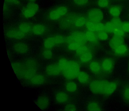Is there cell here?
<instances>
[{
	"mask_svg": "<svg viewBox=\"0 0 129 111\" xmlns=\"http://www.w3.org/2000/svg\"><path fill=\"white\" fill-rule=\"evenodd\" d=\"M49 103L48 99L45 96L39 97L36 102V104L41 109H44L48 106Z\"/></svg>",
	"mask_w": 129,
	"mask_h": 111,
	"instance_id": "19",
	"label": "cell"
},
{
	"mask_svg": "<svg viewBox=\"0 0 129 111\" xmlns=\"http://www.w3.org/2000/svg\"><path fill=\"white\" fill-rule=\"evenodd\" d=\"M102 70L106 72H110L112 70L114 65L113 60L109 58L104 59L101 65Z\"/></svg>",
	"mask_w": 129,
	"mask_h": 111,
	"instance_id": "12",
	"label": "cell"
},
{
	"mask_svg": "<svg viewBox=\"0 0 129 111\" xmlns=\"http://www.w3.org/2000/svg\"><path fill=\"white\" fill-rule=\"evenodd\" d=\"M120 10L117 6H113L111 7L109 10L110 14L114 17H118L120 14Z\"/></svg>",
	"mask_w": 129,
	"mask_h": 111,
	"instance_id": "25",
	"label": "cell"
},
{
	"mask_svg": "<svg viewBox=\"0 0 129 111\" xmlns=\"http://www.w3.org/2000/svg\"><path fill=\"white\" fill-rule=\"evenodd\" d=\"M6 36L14 40H21L25 38L26 35L21 32L17 28H12L8 29L6 32Z\"/></svg>",
	"mask_w": 129,
	"mask_h": 111,
	"instance_id": "8",
	"label": "cell"
},
{
	"mask_svg": "<svg viewBox=\"0 0 129 111\" xmlns=\"http://www.w3.org/2000/svg\"><path fill=\"white\" fill-rule=\"evenodd\" d=\"M51 49H45L42 54V57L45 59H50L53 56V53Z\"/></svg>",
	"mask_w": 129,
	"mask_h": 111,
	"instance_id": "30",
	"label": "cell"
},
{
	"mask_svg": "<svg viewBox=\"0 0 129 111\" xmlns=\"http://www.w3.org/2000/svg\"></svg>",
	"mask_w": 129,
	"mask_h": 111,
	"instance_id": "40",
	"label": "cell"
},
{
	"mask_svg": "<svg viewBox=\"0 0 129 111\" xmlns=\"http://www.w3.org/2000/svg\"><path fill=\"white\" fill-rule=\"evenodd\" d=\"M65 86L67 91L70 92H74L77 89V86L76 84L72 81H70L67 83Z\"/></svg>",
	"mask_w": 129,
	"mask_h": 111,
	"instance_id": "23",
	"label": "cell"
},
{
	"mask_svg": "<svg viewBox=\"0 0 129 111\" xmlns=\"http://www.w3.org/2000/svg\"><path fill=\"white\" fill-rule=\"evenodd\" d=\"M13 50L16 53L20 54H24L28 51L29 47L25 43L19 42L15 43L13 46Z\"/></svg>",
	"mask_w": 129,
	"mask_h": 111,
	"instance_id": "11",
	"label": "cell"
},
{
	"mask_svg": "<svg viewBox=\"0 0 129 111\" xmlns=\"http://www.w3.org/2000/svg\"><path fill=\"white\" fill-rule=\"evenodd\" d=\"M77 78L79 82L83 84H87L89 81V75L87 73L83 71H80Z\"/></svg>",
	"mask_w": 129,
	"mask_h": 111,
	"instance_id": "21",
	"label": "cell"
},
{
	"mask_svg": "<svg viewBox=\"0 0 129 111\" xmlns=\"http://www.w3.org/2000/svg\"><path fill=\"white\" fill-rule=\"evenodd\" d=\"M98 4L100 7L105 8L108 6L109 1L108 0H98Z\"/></svg>",
	"mask_w": 129,
	"mask_h": 111,
	"instance_id": "33",
	"label": "cell"
},
{
	"mask_svg": "<svg viewBox=\"0 0 129 111\" xmlns=\"http://www.w3.org/2000/svg\"><path fill=\"white\" fill-rule=\"evenodd\" d=\"M47 74L52 76H56L61 74L60 69L57 63H53L49 65L46 68Z\"/></svg>",
	"mask_w": 129,
	"mask_h": 111,
	"instance_id": "10",
	"label": "cell"
},
{
	"mask_svg": "<svg viewBox=\"0 0 129 111\" xmlns=\"http://www.w3.org/2000/svg\"><path fill=\"white\" fill-rule=\"evenodd\" d=\"M28 0L30 1L31 2H34L35 1H36V0Z\"/></svg>",
	"mask_w": 129,
	"mask_h": 111,
	"instance_id": "39",
	"label": "cell"
},
{
	"mask_svg": "<svg viewBox=\"0 0 129 111\" xmlns=\"http://www.w3.org/2000/svg\"><path fill=\"white\" fill-rule=\"evenodd\" d=\"M86 19L84 17H79L76 20L74 24L77 27H81L86 24Z\"/></svg>",
	"mask_w": 129,
	"mask_h": 111,
	"instance_id": "27",
	"label": "cell"
},
{
	"mask_svg": "<svg viewBox=\"0 0 129 111\" xmlns=\"http://www.w3.org/2000/svg\"><path fill=\"white\" fill-rule=\"evenodd\" d=\"M87 41L85 33L80 31H74L66 38L65 42L67 44L76 43L84 45Z\"/></svg>",
	"mask_w": 129,
	"mask_h": 111,
	"instance_id": "4",
	"label": "cell"
},
{
	"mask_svg": "<svg viewBox=\"0 0 129 111\" xmlns=\"http://www.w3.org/2000/svg\"><path fill=\"white\" fill-rule=\"evenodd\" d=\"M96 34L98 40L101 41H106L108 37V33L105 31L97 32Z\"/></svg>",
	"mask_w": 129,
	"mask_h": 111,
	"instance_id": "29",
	"label": "cell"
},
{
	"mask_svg": "<svg viewBox=\"0 0 129 111\" xmlns=\"http://www.w3.org/2000/svg\"><path fill=\"white\" fill-rule=\"evenodd\" d=\"M88 30L97 32L105 31V25L101 22H95L88 21L86 23Z\"/></svg>",
	"mask_w": 129,
	"mask_h": 111,
	"instance_id": "9",
	"label": "cell"
},
{
	"mask_svg": "<svg viewBox=\"0 0 129 111\" xmlns=\"http://www.w3.org/2000/svg\"><path fill=\"white\" fill-rule=\"evenodd\" d=\"M67 11V9L65 7H59L50 11L48 14V17L51 20H56L65 15Z\"/></svg>",
	"mask_w": 129,
	"mask_h": 111,
	"instance_id": "6",
	"label": "cell"
},
{
	"mask_svg": "<svg viewBox=\"0 0 129 111\" xmlns=\"http://www.w3.org/2000/svg\"><path fill=\"white\" fill-rule=\"evenodd\" d=\"M123 96L125 101L129 102V86L126 87L124 90Z\"/></svg>",
	"mask_w": 129,
	"mask_h": 111,
	"instance_id": "32",
	"label": "cell"
},
{
	"mask_svg": "<svg viewBox=\"0 0 129 111\" xmlns=\"http://www.w3.org/2000/svg\"><path fill=\"white\" fill-rule=\"evenodd\" d=\"M46 29V28L44 25L38 24L32 26L31 32L36 35H41L45 33Z\"/></svg>",
	"mask_w": 129,
	"mask_h": 111,
	"instance_id": "14",
	"label": "cell"
},
{
	"mask_svg": "<svg viewBox=\"0 0 129 111\" xmlns=\"http://www.w3.org/2000/svg\"><path fill=\"white\" fill-rule=\"evenodd\" d=\"M66 41V38L61 35H57L46 39L44 42L45 49H51L59 45Z\"/></svg>",
	"mask_w": 129,
	"mask_h": 111,
	"instance_id": "3",
	"label": "cell"
},
{
	"mask_svg": "<svg viewBox=\"0 0 129 111\" xmlns=\"http://www.w3.org/2000/svg\"><path fill=\"white\" fill-rule=\"evenodd\" d=\"M121 27L124 32H129V22H125L122 23Z\"/></svg>",
	"mask_w": 129,
	"mask_h": 111,
	"instance_id": "35",
	"label": "cell"
},
{
	"mask_svg": "<svg viewBox=\"0 0 129 111\" xmlns=\"http://www.w3.org/2000/svg\"><path fill=\"white\" fill-rule=\"evenodd\" d=\"M103 14L100 9L93 8L88 12L87 17L89 21L94 22H100L103 18Z\"/></svg>",
	"mask_w": 129,
	"mask_h": 111,
	"instance_id": "7",
	"label": "cell"
},
{
	"mask_svg": "<svg viewBox=\"0 0 129 111\" xmlns=\"http://www.w3.org/2000/svg\"><path fill=\"white\" fill-rule=\"evenodd\" d=\"M113 33L115 35L122 36L124 35V32L122 29L121 27H116Z\"/></svg>",
	"mask_w": 129,
	"mask_h": 111,
	"instance_id": "34",
	"label": "cell"
},
{
	"mask_svg": "<svg viewBox=\"0 0 129 111\" xmlns=\"http://www.w3.org/2000/svg\"><path fill=\"white\" fill-rule=\"evenodd\" d=\"M66 110H75L76 109V108L75 106L73 104H68L66 105L64 108Z\"/></svg>",
	"mask_w": 129,
	"mask_h": 111,
	"instance_id": "36",
	"label": "cell"
},
{
	"mask_svg": "<svg viewBox=\"0 0 129 111\" xmlns=\"http://www.w3.org/2000/svg\"><path fill=\"white\" fill-rule=\"evenodd\" d=\"M55 99L58 102L63 103L67 101L69 97L68 95L65 92H59L56 94Z\"/></svg>",
	"mask_w": 129,
	"mask_h": 111,
	"instance_id": "18",
	"label": "cell"
},
{
	"mask_svg": "<svg viewBox=\"0 0 129 111\" xmlns=\"http://www.w3.org/2000/svg\"><path fill=\"white\" fill-rule=\"evenodd\" d=\"M39 6L36 3L31 2L27 4L23 9L22 16L25 18H29L34 16L38 11Z\"/></svg>",
	"mask_w": 129,
	"mask_h": 111,
	"instance_id": "5",
	"label": "cell"
},
{
	"mask_svg": "<svg viewBox=\"0 0 129 111\" xmlns=\"http://www.w3.org/2000/svg\"><path fill=\"white\" fill-rule=\"evenodd\" d=\"M85 36L87 41L90 42L96 43L98 40L96 33L95 32L88 30L85 33Z\"/></svg>",
	"mask_w": 129,
	"mask_h": 111,
	"instance_id": "15",
	"label": "cell"
},
{
	"mask_svg": "<svg viewBox=\"0 0 129 111\" xmlns=\"http://www.w3.org/2000/svg\"><path fill=\"white\" fill-rule=\"evenodd\" d=\"M89 87L91 91L94 94L108 96L115 92L117 88V84L114 81L98 80L92 81Z\"/></svg>",
	"mask_w": 129,
	"mask_h": 111,
	"instance_id": "1",
	"label": "cell"
},
{
	"mask_svg": "<svg viewBox=\"0 0 129 111\" xmlns=\"http://www.w3.org/2000/svg\"><path fill=\"white\" fill-rule=\"evenodd\" d=\"M89 67L91 72L95 74L99 73L102 69L101 65L99 62L96 61H93L90 62Z\"/></svg>",
	"mask_w": 129,
	"mask_h": 111,
	"instance_id": "17",
	"label": "cell"
},
{
	"mask_svg": "<svg viewBox=\"0 0 129 111\" xmlns=\"http://www.w3.org/2000/svg\"><path fill=\"white\" fill-rule=\"evenodd\" d=\"M81 61L82 63H87L92 60L93 55L90 50L87 51L79 56Z\"/></svg>",
	"mask_w": 129,
	"mask_h": 111,
	"instance_id": "20",
	"label": "cell"
},
{
	"mask_svg": "<svg viewBox=\"0 0 129 111\" xmlns=\"http://www.w3.org/2000/svg\"><path fill=\"white\" fill-rule=\"evenodd\" d=\"M5 2L9 4L16 5L18 4L19 3L18 0H4Z\"/></svg>",
	"mask_w": 129,
	"mask_h": 111,
	"instance_id": "38",
	"label": "cell"
},
{
	"mask_svg": "<svg viewBox=\"0 0 129 111\" xmlns=\"http://www.w3.org/2000/svg\"><path fill=\"white\" fill-rule=\"evenodd\" d=\"M32 26L27 22H23L19 25L18 28L22 32L27 35L31 31Z\"/></svg>",
	"mask_w": 129,
	"mask_h": 111,
	"instance_id": "16",
	"label": "cell"
},
{
	"mask_svg": "<svg viewBox=\"0 0 129 111\" xmlns=\"http://www.w3.org/2000/svg\"><path fill=\"white\" fill-rule=\"evenodd\" d=\"M61 74L66 78L72 80L77 78L80 71V66L77 61L65 58L60 59L57 63Z\"/></svg>",
	"mask_w": 129,
	"mask_h": 111,
	"instance_id": "2",
	"label": "cell"
},
{
	"mask_svg": "<svg viewBox=\"0 0 129 111\" xmlns=\"http://www.w3.org/2000/svg\"><path fill=\"white\" fill-rule=\"evenodd\" d=\"M74 1L77 5L82 6L85 5L87 3L88 0H74Z\"/></svg>",
	"mask_w": 129,
	"mask_h": 111,
	"instance_id": "37",
	"label": "cell"
},
{
	"mask_svg": "<svg viewBox=\"0 0 129 111\" xmlns=\"http://www.w3.org/2000/svg\"><path fill=\"white\" fill-rule=\"evenodd\" d=\"M90 50L85 45L80 46L76 50V53L77 55L79 56L85 52Z\"/></svg>",
	"mask_w": 129,
	"mask_h": 111,
	"instance_id": "28",
	"label": "cell"
},
{
	"mask_svg": "<svg viewBox=\"0 0 129 111\" xmlns=\"http://www.w3.org/2000/svg\"><path fill=\"white\" fill-rule=\"evenodd\" d=\"M105 25V31L107 32L113 33L116 28L111 21L107 22Z\"/></svg>",
	"mask_w": 129,
	"mask_h": 111,
	"instance_id": "26",
	"label": "cell"
},
{
	"mask_svg": "<svg viewBox=\"0 0 129 111\" xmlns=\"http://www.w3.org/2000/svg\"><path fill=\"white\" fill-rule=\"evenodd\" d=\"M87 109L88 110H100L101 109L98 104L96 102H93L89 103L87 105Z\"/></svg>",
	"mask_w": 129,
	"mask_h": 111,
	"instance_id": "24",
	"label": "cell"
},
{
	"mask_svg": "<svg viewBox=\"0 0 129 111\" xmlns=\"http://www.w3.org/2000/svg\"><path fill=\"white\" fill-rule=\"evenodd\" d=\"M115 53L116 54L122 55L125 54L127 51V48L124 44H121L113 49Z\"/></svg>",
	"mask_w": 129,
	"mask_h": 111,
	"instance_id": "22",
	"label": "cell"
},
{
	"mask_svg": "<svg viewBox=\"0 0 129 111\" xmlns=\"http://www.w3.org/2000/svg\"><path fill=\"white\" fill-rule=\"evenodd\" d=\"M111 21L114 24L116 27H121L122 23L120 19L118 17H114Z\"/></svg>",
	"mask_w": 129,
	"mask_h": 111,
	"instance_id": "31",
	"label": "cell"
},
{
	"mask_svg": "<svg viewBox=\"0 0 129 111\" xmlns=\"http://www.w3.org/2000/svg\"><path fill=\"white\" fill-rule=\"evenodd\" d=\"M122 36L115 35L109 43L110 48L113 50L119 46L123 44L124 39Z\"/></svg>",
	"mask_w": 129,
	"mask_h": 111,
	"instance_id": "13",
	"label": "cell"
}]
</instances>
